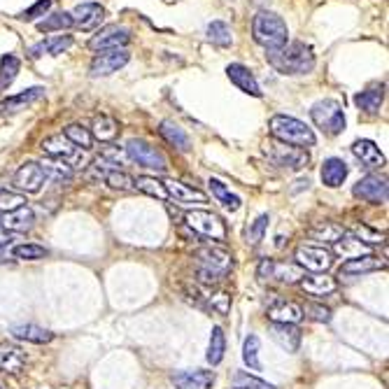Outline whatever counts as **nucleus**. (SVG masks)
I'll return each instance as SVG.
<instances>
[{
	"mask_svg": "<svg viewBox=\"0 0 389 389\" xmlns=\"http://www.w3.org/2000/svg\"><path fill=\"white\" fill-rule=\"evenodd\" d=\"M89 131H91V136L96 140H100V143H110V140L119 136V124L112 117H107V114H98Z\"/></svg>",
	"mask_w": 389,
	"mask_h": 389,
	"instance_id": "nucleus-34",
	"label": "nucleus"
},
{
	"mask_svg": "<svg viewBox=\"0 0 389 389\" xmlns=\"http://www.w3.org/2000/svg\"><path fill=\"white\" fill-rule=\"evenodd\" d=\"M352 194H354V199H361V201L371 203V206H385L387 199H389L387 177L378 175V173H371V175L361 177V180L354 184Z\"/></svg>",
	"mask_w": 389,
	"mask_h": 389,
	"instance_id": "nucleus-10",
	"label": "nucleus"
},
{
	"mask_svg": "<svg viewBox=\"0 0 389 389\" xmlns=\"http://www.w3.org/2000/svg\"><path fill=\"white\" fill-rule=\"evenodd\" d=\"M238 389H250V387H238Z\"/></svg>",
	"mask_w": 389,
	"mask_h": 389,
	"instance_id": "nucleus-55",
	"label": "nucleus"
},
{
	"mask_svg": "<svg viewBox=\"0 0 389 389\" xmlns=\"http://www.w3.org/2000/svg\"><path fill=\"white\" fill-rule=\"evenodd\" d=\"M259 347H261V343H259L257 336H247L245 338V345H242V359H245V363L252 368V371H261Z\"/></svg>",
	"mask_w": 389,
	"mask_h": 389,
	"instance_id": "nucleus-44",
	"label": "nucleus"
},
{
	"mask_svg": "<svg viewBox=\"0 0 389 389\" xmlns=\"http://www.w3.org/2000/svg\"><path fill=\"white\" fill-rule=\"evenodd\" d=\"M0 224H3L5 231H10V233H24V231H28V228H33V224H35V212L28 206H19L15 210H8V212H3V219H0Z\"/></svg>",
	"mask_w": 389,
	"mask_h": 389,
	"instance_id": "nucleus-20",
	"label": "nucleus"
},
{
	"mask_svg": "<svg viewBox=\"0 0 389 389\" xmlns=\"http://www.w3.org/2000/svg\"><path fill=\"white\" fill-rule=\"evenodd\" d=\"M184 221H187V226L196 235H203V238H210V240H219V242L226 240L224 221L215 212H210V210H189V212L184 215Z\"/></svg>",
	"mask_w": 389,
	"mask_h": 389,
	"instance_id": "nucleus-6",
	"label": "nucleus"
},
{
	"mask_svg": "<svg viewBox=\"0 0 389 389\" xmlns=\"http://www.w3.org/2000/svg\"><path fill=\"white\" fill-rule=\"evenodd\" d=\"M206 35H208L210 42L217 44V47H231V42H233L231 28H228L224 21H210Z\"/></svg>",
	"mask_w": 389,
	"mask_h": 389,
	"instance_id": "nucleus-41",
	"label": "nucleus"
},
{
	"mask_svg": "<svg viewBox=\"0 0 389 389\" xmlns=\"http://www.w3.org/2000/svg\"><path fill=\"white\" fill-rule=\"evenodd\" d=\"M126 154H129L131 161H136L138 165H143V168L156 170V173H165V170H168V161H165V156L161 152L140 138H131L129 143H126Z\"/></svg>",
	"mask_w": 389,
	"mask_h": 389,
	"instance_id": "nucleus-9",
	"label": "nucleus"
},
{
	"mask_svg": "<svg viewBox=\"0 0 389 389\" xmlns=\"http://www.w3.org/2000/svg\"><path fill=\"white\" fill-rule=\"evenodd\" d=\"M173 385L177 389H210L215 385L212 371H180L173 375Z\"/></svg>",
	"mask_w": 389,
	"mask_h": 389,
	"instance_id": "nucleus-27",
	"label": "nucleus"
},
{
	"mask_svg": "<svg viewBox=\"0 0 389 389\" xmlns=\"http://www.w3.org/2000/svg\"><path fill=\"white\" fill-rule=\"evenodd\" d=\"M105 182H107V187H112L117 191H131L133 189V177L129 173H124V170H119V168L110 170V173L105 175Z\"/></svg>",
	"mask_w": 389,
	"mask_h": 389,
	"instance_id": "nucleus-47",
	"label": "nucleus"
},
{
	"mask_svg": "<svg viewBox=\"0 0 389 389\" xmlns=\"http://www.w3.org/2000/svg\"><path fill=\"white\" fill-rule=\"evenodd\" d=\"M226 352V336L219 327L212 329L210 334V345H208V363L210 366H219Z\"/></svg>",
	"mask_w": 389,
	"mask_h": 389,
	"instance_id": "nucleus-38",
	"label": "nucleus"
},
{
	"mask_svg": "<svg viewBox=\"0 0 389 389\" xmlns=\"http://www.w3.org/2000/svg\"><path fill=\"white\" fill-rule=\"evenodd\" d=\"M40 165H42L44 177H47V180H59V182H63V180H70V177H73V165L66 163V161H61V159H52V156H49L47 161H42Z\"/></svg>",
	"mask_w": 389,
	"mask_h": 389,
	"instance_id": "nucleus-39",
	"label": "nucleus"
},
{
	"mask_svg": "<svg viewBox=\"0 0 389 389\" xmlns=\"http://www.w3.org/2000/svg\"><path fill=\"white\" fill-rule=\"evenodd\" d=\"M271 338L287 352H296L301 345V329L296 324H271Z\"/></svg>",
	"mask_w": 389,
	"mask_h": 389,
	"instance_id": "nucleus-25",
	"label": "nucleus"
},
{
	"mask_svg": "<svg viewBox=\"0 0 389 389\" xmlns=\"http://www.w3.org/2000/svg\"><path fill=\"white\" fill-rule=\"evenodd\" d=\"M5 259H8V252H5V250H3V247H0V264H3V261H5Z\"/></svg>",
	"mask_w": 389,
	"mask_h": 389,
	"instance_id": "nucleus-54",
	"label": "nucleus"
},
{
	"mask_svg": "<svg viewBox=\"0 0 389 389\" xmlns=\"http://www.w3.org/2000/svg\"><path fill=\"white\" fill-rule=\"evenodd\" d=\"M0 389H3V387H0Z\"/></svg>",
	"mask_w": 389,
	"mask_h": 389,
	"instance_id": "nucleus-56",
	"label": "nucleus"
},
{
	"mask_svg": "<svg viewBox=\"0 0 389 389\" xmlns=\"http://www.w3.org/2000/svg\"><path fill=\"white\" fill-rule=\"evenodd\" d=\"M226 78L231 80V84L238 87L242 93L254 96V98H261V96H264L257 78H254V73L247 66H242V63H231V66H226Z\"/></svg>",
	"mask_w": 389,
	"mask_h": 389,
	"instance_id": "nucleus-17",
	"label": "nucleus"
},
{
	"mask_svg": "<svg viewBox=\"0 0 389 389\" xmlns=\"http://www.w3.org/2000/svg\"><path fill=\"white\" fill-rule=\"evenodd\" d=\"M159 133H161V138L165 140V143H170L180 152H187L191 147L189 136L175 124V121H161V129H159Z\"/></svg>",
	"mask_w": 389,
	"mask_h": 389,
	"instance_id": "nucleus-35",
	"label": "nucleus"
},
{
	"mask_svg": "<svg viewBox=\"0 0 389 389\" xmlns=\"http://www.w3.org/2000/svg\"><path fill=\"white\" fill-rule=\"evenodd\" d=\"M63 136H66L70 143L75 145V147H80V150H91L93 147V136H91V131L84 129L82 124H70L63 129Z\"/></svg>",
	"mask_w": 389,
	"mask_h": 389,
	"instance_id": "nucleus-40",
	"label": "nucleus"
},
{
	"mask_svg": "<svg viewBox=\"0 0 389 389\" xmlns=\"http://www.w3.org/2000/svg\"><path fill=\"white\" fill-rule=\"evenodd\" d=\"M196 259V273L199 280L206 284H217L221 282L233 269V257L231 252H226L224 247H199L194 254Z\"/></svg>",
	"mask_w": 389,
	"mask_h": 389,
	"instance_id": "nucleus-2",
	"label": "nucleus"
},
{
	"mask_svg": "<svg viewBox=\"0 0 389 389\" xmlns=\"http://www.w3.org/2000/svg\"><path fill=\"white\" fill-rule=\"evenodd\" d=\"M70 19H73V26H78L80 30H93L103 24L105 8L98 3H82L70 12Z\"/></svg>",
	"mask_w": 389,
	"mask_h": 389,
	"instance_id": "nucleus-16",
	"label": "nucleus"
},
{
	"mask_svg": "<svg viewBox=\"0 0 389 389\" xmlns=\"http://www.w3.org/2000/svg\"><path fill=\"white\" fill-rule=\"evenodd\" d=\"M252 35L254 42L261 44V47L269 52V49H278L287 44V37H289V28H287L284 19L275 15V12L261 10L257 12V17L252 19Z\"/></svg>",
	"mask_w": 389,
	"mask_h": 389,
	"instance_id": "nucleus-3",
	"label": "nucleus"
},
{
	"mask_svg": "<svg viewBox=\"0 0 389 389\" xmlns=\"http://www.w3.org/2000/svg\"><path fill=\"white\" fill-rule=\"evenodd\" d=\"M298 284H301V289L305 294L317 296V298L336 294V289H338V282L331 275H327V273H310V275H303L298 280Z\"/></svg>",
	"mask_w": 389,
	"mask_h": 389,
	"instance_id": "nucleus-18",
	"label": "nucleus"
},
{
	"mask_svg": "<svg viewBox=\"0 0 389 389\" xmlns=\"http://www.w3.org/2000/svg\"><path fill=\"white\" fill-rule=\"evenodd\" d=\"M210 305H212V310H217L219 315H228V310H231V296H228L226 291H217V294L210 296Z\"/></svg>",
	"mask_w": 389,
	"mask_h": 389,
	"instance_id": "nucleus-52",
	"label": "nucleus"
},
{
	"mask_svg": "<svg viewBox=\"0 0 389 389\" xmlns=\"http://www.w3.org/2000/svg\"><path fill=\"white\" fill-rule=\"evenodd\" d=\"M40 147L44 154H49L52 159H61V161H66L70 165H78L82 161V150L75 147L63 133H54V136L44 138Z\"/></svg>",
	"mask_w": 389,
	"mask_h": 389,
	"instance_id": "nucleus-13",
	"label": "nucleus"
},
{
	"mask_svg": "<svg viewBox=\"0 0 389 389\" xmlns=\"http://www.w3.org/2000/svg\"><path fill=\"white\" fill-rule=\"evenodd\" d=\"M73 26V19H70L68 12H54V15L44 17L40 24H37V30L40 33H52V30H63Z\"/></svg>",
	"mask_w": 389,
	"mask_h": 389,
	"instance_id": "nucleus-42",
	"label": "nucleus"
},
{
	"mask_svg": "<svg viewBox=\"0 0 389 389\" xmlns=\"http://www.w3.org/2000/svg\"><path fill=\"white\" fill-rule=\"evenodd\" d=\"M310 235L315 240H324V242H336L338 238H343L345 235V228L334 224V221H322V224H317L315 228L310 231Z\"/></svg>",
	"mask_w": 389,
	"mask_h": 389,
	"instance_id": "nucleus-43",
	"label": "nucleus"
},
{
	"mask_svg": "<svg viewBox=\"0 0 389 389\" xmlns=\"http://www.w3.org/2000/svg\"><path fill=\"white\" fill-rule=\"evenodd\" d=\"M12 336H15L17 341L33 343V345H44V343H52L54 341L52 331L37 327V324H21V327H15V329H12Z\"/></svg>",
	"mask_w": 389,
	"mask_h": 389,
	"instance_id": "nucleus-32",
	"label": "nucleus"
},
{
	"mask_svg": "<svg viewBox=\"0 0 389 389\" xmlns=\"http://www.w3.org/2000/svg\"><path fill=\"white\" fill-rule=\"evenodd\" d=\"M382 103H385V84H380V82H375V84L366 87L363 91H359L354 96V105L359 107L363 112H378Z\"/></svg>",
	"mask_w": 389,
	"mask_h": 389,
	"instance_id": "nucleus-28",
	"label": "nucleus"
},
{
	"mask_svg": "<svg viewBox=\"0 0 389 389\" xmlns=\"http://www.w3.org/2000/svg\"><path fill=\"white\" fill-rule=\"evenodd\" d=\"M42 96H44L42 87H30V89H26V91H21L17 96H8L5 100H0V112H3V114H15L19 110H26L30 103L40 100Z\"/></svg>",
	"mask_w": 389,
	"mask_h": 389,
	"instance_id": "nucleus-24",
	"label": "nucleus"
},
{
	"mask_svg": "<svg viewBox=\"0 0 389 389\" xmlns=\"http://www.w3.org/2000/svg\"><path fill=\"white\" fill-rule=\"evenodd\" d=\"M49 8H52V0H37V3L30 5L28 10L21 12V19H24V21H35L37 17H44V15H47Z\"/></svg>",
	"mask_w": 389,
	"mask_h": 389,
	"instance_id": "nucleus-51",
	"label": "nucleus"
},
{
	"mask_svg": "<svg viewBox=\"0 0 389 389\" xmlns=\"http://www.w3.org/2000/svg\"><path fill=\"white\" fill-rule=\"evenodd\" d=\"M257 275L264 282H282V284H296L305 275V271L298 264H287L278 259H264L257 269Z\"/></svg>",
	"mask_w": 389,
	"mask_h": 389,
	"instance_id": "nucleus-8",
	"label": "nucleus"
},
{
	"mask_svg": "<svg viewBox=\"0 0 389 389\" xmlns=\"http://www.w3.org/2000/svg\"><path fill=\"white\" fill-rule=\"evenodd\" d=\"M352 154L356 156V161L361 163V168H366V170H378L385 165V154H382L373 140H356L352 145Z\"/></svg>",
	"mask_w": 389,
	"mask_h": 389,
	"instance_id": "nucleus-19",
	"label": "nucleus"
},
{
	"mask_svg": "<svg viewBox=\"0 0 389 389\" xmlns=\"http://www.w3.org/2000/svg\"><path fill=\"white\" fill-rule=\"evenodd\" d=\"M73 47V37L70 35H52V37H44L37 44L28 49L30 59H40V56H59L66 49Z\"/></svg>",
	"mask_w": 389,
	"mask_h": 389,
	"instance_id": "nucleus-23",
	"label": "nucleus"
},
{
	"mask_svg": "<svg viewBox=\"0 0 389 389\" xmlns=\"http://www.w3.org/2000/svg\"><path fill=\"white\" fill-rule=\"evenodd\" d=\"M266 61L280 75H308L315 68V54L305 42H287L278 49H269Z\"/></svg>",
	"mask_w": 389,
	"mask_h": 389,
	"instance_id": "nucleus-1",
	"label": "nucleus"
},
{
	"mask_svg": "<svg viewBox=\"0 0 389 389\" xmlns=\"http://www.w3.org/2000/svg\"><path fill=\"white\" fill-rule=\"evenodd\" d=\"M296 264L310 273H327L334 266V252L322 245H301L296 250Z\"/></svg>",
	"mask_w": 389,
	"mask_h": 389,
	"instance_id": "nucleus-11",
	"label": "nucleus"
},
{
	"mask_svg": "<svg viewBox=\"0 0 389 389\" xmlns=\"http://www.w3.org/2000/svg\"><path fill=\"white\" fill-rule=\"evenodd\" d=\"M334 252L343 259H356V257H366L371 254V247L363 240H359L356 235H343L334 242Z\"/></svg>",
	"mask_w": 389,
	"mask_h": 389,
	"instance_id": "nucleus-31",
	"label": "nucleus"
},
{
	"mask_svg": "<svg viewBox=\"0 0 389 389\" xmlns=\"http://www.w3.org/2000/svg\"><path fill=\"white\" fill-rule=\"evenodd\" d=\"M117 168V163H112L110 159H105L103 154H100L98 159H93V163L89 165L87 170V177L89 180H105V175L110 173V170Z\"/></svg>",
	"mask_w": 389,
	"mask_h": 389,
	"instance_id": "nucleus-46",
	"label": "nucleus"
},
{
	"mask_svg": "<svg viewBox=\"0 0 389 389\" xmlns=\"http://www.w3.org/2000/svg\"><path fill=\"white\" fill-rule=\"evenodd\" d=\"M269 131L278 143L291 145V147L308 150L317 143V138L310 126H305L303 121H298L294 117H287V114H275V117H271Z\"/></svg>",
	"mask_w": 389,
	"mask_h": 389,
	"instance_id": "nucleus-4",
	"label": "nucleus"
},
{
	"mask_svg": "<svg viewBox=\"0 0 389 389\" xmlns=\"http://www.w3.org/2000/svg\"><path fill=\"white\" fill-rule=\"evenodd\" d=\"M208 184H210V191H212V196L221 203V208L228 210V212H238L240 206H242L240 196H235L233 191L228 189L221 180H217V177H210Z\"/></svg>",
	"mask_w": 389,
	"mask_h": 389,
	"instance_id": "nucleus-33",
	"label": "nucleus"
},
{
	"mask_svg": "<svg viewBox=\"0 0 389 389\" xmlns=\"http://www.w3.org/2000/svg\"><path fill=\"white\" fill-rule=\"evenodd\" d=\"M26 366V352L10 343H0V371L3 373H21Z\"/></svg>",
	"mask_w": 389,
	"mask_h": 389,
	"instance_id": "nucleus-26",
	"label": "nucleus"
},
{
	"mask_svg": "<svg viewBox=\"0 0 389 389\" xmlns=\"http://www.w3.org/2000/svg\"><path fill=\"white\" fill-rule=\"evenodd\" d=\"M303 315H308L310 320L322 322V324L331 322V310L327 308V305H322V303H308V305H305V310H303Z\"/></svg>",
	"mask_w": 389,
	"mask_h": 389,
	"instance_id": "nucleus-50",
	"label": "nucleus"
},
{
	"mask_svg": "<svg viewBox=\"0 0 389 389\" xmlns=\"http://www.w3.org/2000/svg\"><path fill=\"white\" fill-rule=\"evenodd\" d=\"M133 189L143 191V194L152 196V199L168 201V191L163 187V180H156V177H150V175L138 177V180H133Z\"/></svg>",
	"mask_w": 389,
	"mask_h": 389,
	"instance_id": "nucleus-37",
	"label": "nucleus"
},
{
	"mask_svg": "<svg viewBox=\"0 0 389 389\" xmlns=\"http://www.w3.org/2000/svg\"><path fill=\"white\" fill-rule=\"evenodd\" d=\"M131 42V33L129 28L124 26H103L96 33L91 40H89V47L96 49V52H110V49H124L126 44Z\"/></svg>",
	"mask_w": 389,
	"mask_h": 389,
	"instance_id": "nucleus-12",
	"label": "nucleus"
},
{
	"mask_svg": "<svg viewBox=\"0 0 389 389\" xmlns=\"http://www.w3.org/2000/svg\"><path fill=\"white\" fill-rule=\"evenodd\" d=\"M47 250H44L42 245H33V242H26V245H17L15 250H12V257L19 259V261H37V259H44L47 257Z\"/></svg>",
	"mask_w": 389,
	"mask_h": 389,
	"instance_id": "nucleus-45",
	"label": "nucleus"
},
{
	"mask_svg": "<svg viewBox=\"0 0 389 389\" xmlns=\"http://www.w3.org/2000/svg\"><path fill=\"white\" fill-rule=\"evenodd\" d=\"M347 173H350L347 163L343 161V159L331 156V159H327V161L322 163L320 177H322V184H324V187L338 189V187H343V182L347 180Z\"/></svg>",
	"mask_w": 389,
	"mask_h": 389,
	"instance_id": "nucleus-22",
	"label": "nucleus"
},
{
	"mask_svg": "<svg viewBox=\"0 0 389 389\" xmlns=\"http://www.w3.org/2000/svg\"><path fill=\"white\" fill-rule=\"evenodd\" d=\"M44 182H47V177H44L42 165L37 161H26L12 177L15 189H19L21 194H37Z\"/></svg>",
	"mask_w": 389,
	"mask_h": 389,
	"instance_id": "nucleus-14",
	"label": "nucleus"
},
{
	"mask_svg": "<svg viewBox=\"0 0 389 389\" xmlns=\"http://www.w3.org/2000/svg\"><path fill=\"white\" fill-rule=\"evenodd\" d=\"M163 187L168 191V199H173L180 206H191V203H208V196L203 191L189 187L180 180H163Z\"/></svg>",
	"mask_w": 389,
	"mask_h": 389,
	"instance_id": "nucleus-21",
	"label": "nucleus"
},
{
	"mask_svg": "<svg viewBox=\"0 0 389 389\" xmlns=\"http://www.w3.org/2000/svg\"><path fill=\"white\" fill-rule=\"evenodd\" d=\"M19 70H21V61L15 54H5L0 59V91H8L12 82L17 80Z\"/></svg>",
	"mask_w": 389,
	"mask_h": 389,
	"instance_id": "nucleus-36",
	"label": "nucleus"
},
{
	"mask_svg": "<svg viewBox=\"0 0 389 389\" xmlns=\"http://www.w3.org/2000/svg\"><path fill=\"white\" fill-rule=\"evenodd\" d=\"M19 206H26V199L21 194H12L8 189H0V210L8 212V210H15Z\"/></svg>",
	"mask_w": 389,
	"mask_h": 389,
	"instance_id": "nucleus-49",
	"label": "nucleus"
},
{
	"mask_svg": "<svg viewBox=\"0 0 389 389\" xmlns=\"http://www.w3.org/2000/svg\"><path fill=\"white\" fill-rule=\"evenodd\" d=\"M269 221H271L269 215H259L257 219L252 221L250 231H247V240H250L252 245H259V242L264 240V233H266V228H269Z\"/></svg>",
	"mask_w": 389,
	"mask_h": 389,
	"instance_id": "nucleus-48",
	"label": "nucleus"
},
{
	"mask_svg": "<svg viewBox=\"0 0 389 389\" xmlns=\"http://www.w3.org/2000/svg\"><path fill=\"white\" fill-rule=\"evenodd\" d=\"M310 117L317 129H322L327 136H341L345 129V112H343V105L334 98L317 100L310 107Z\"/></svg>",
	"mask_w": 389,
	"mask_h": 389,
	"instance_id": "nucleus-5",
	"label": "nucleus"
},
{
	"mask_svg": "<svg viewBox=\"0 0 389 389\" xmlns=\"http://www.w3.org/2000/svg\"><path fill=\"white\" fill-rule=\"evenodd\" d=\"M380 269H385V261L380 257H373V254H366V257L347 259L345 264L341 266V275H366V273H373Z\"/></svg>",
	"mask_w": 389,
	"mask_h": 389,
	"instance_id": "nucleus-29",
	"label": "nucleus"
},
{
	"mask_svg": "<svg viewBox=\"0 0 389 389\" xmlns=\"http://www.w3.org/2000/svg\"><path fill=\"white\" fill-rule=\"evenodd\" d=\"M8 242H12V235H10V233L5 235L3 231H0V247H3V245H8Z\"/></svg>",
	"mask_w": 389,
	"mask_h": 389,
	"instance_id": "nucleus-53",
	"label": "nucleus"
},
{
	"mask_svg": "<svg viewBox=\"0 0 389 389\" xmlns=\"http://www.w3.org/2000/svg\"><path fill=\"white\" fill-rule=\"evenodd\" d=\"M131 54L126 49H110V52H100L91 61V78H107V75L117 73L119 68H124L129 63Z\"/></svg>",
	"mask_w": 389,
	"mask_h": 389,
	"instance_id": "nucleus-15",
	"label": "nucleus"
},
{
	"mask_svg": "<svg viewBox=\"0 0 389 389\" xmlns=\"http://www.w3.org/2000/svg\"><path fill=\"white\" fill-rule=\"evenodd\" d=\"M269 320L275 324H296L303 320V308L291 301H280L269 308Z\"/></svg>",
	"mask_w": 389,
	"mask_h": 389,
	"instance_id": "nucleus-30",
	"label": "nucleus"
},
{
	"mask_svg": "<svg viewBox=\"0 0 389 389\" xmlns=\"http://www.w3.org/2000/svg\"><path fill=\"white\" fill-rule=\"evenodd\" d=\"M264 154L275 165H280V168H289V170H303V168H308V163H310V154L305 150L291 147V145L278 143V140L266 145Z\"/></svg>",
	"mask_w": 389,
	"mask_h": 389,
	"instance_id": "nucleus-7",
	"label": "nucleus"
}]
</instances>
